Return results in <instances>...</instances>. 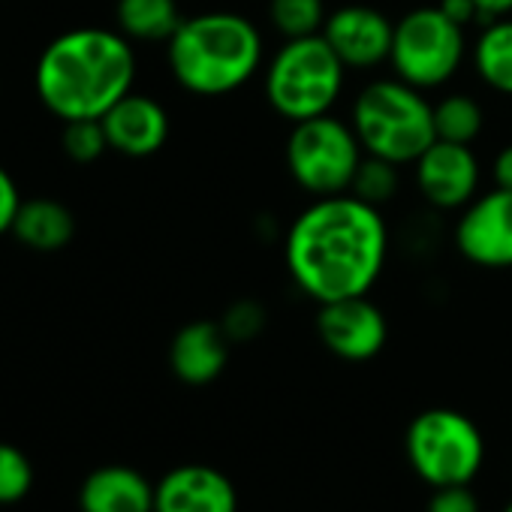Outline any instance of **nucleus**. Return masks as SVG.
Wrapping results in <instances>:
<instances>
[{
  "instance_id": "19",
  "label": "nucleus",
  "mask_w": 512,
  "mask_h": 512,
  "mask_svg": "<svg viewBox=\"0 0 512 512\" xmlns=\"http://www.w3.org/2000/svg\"><path fill=\"white\" fill-rule=\"evenodd\" d=\"M115 25L130 43H169L181 25L178 0H118Z\"/></svg>"
},
{
  "instance_id": "22",
  "label": "nucleus",
  "mask_w": 512,
  "mask_h": 512,
  "mask_svg": "<svg viewBox=\"0 0 512 512\" xmlns=\"http://www.w3.org/2000/svg\"><path fill=\"white\" fill-rule=\"evenodd\" d=\"M398 184H401V178H398V166L395 163L365 154V160H362V166H359V172L353 178L350 193L359 196L362 202L380 208V205H386L389 199L398 196Z\"/></svg>"
},
{
  "instance_id": "2",
  "label": "nucleus",
  "mask_w": 512,
  "mask_h": 512,
  "mask_svg": "<svg viewBox=\"0 0 512 512\" xmlns=\"http://www.w3.org/2000/svg\"><path fill=\"white\" fill-rule=\"evenodd\" d=\"M133 82V43L109 28H73L55 37L34 73L40 103L61 121L103 118L133 91Z\"/></svg>"
},
{
  "instance_id": "31",
  "label": "nucleus",
  "mask_w": 512,
  "mask_h": 512,
  "mask_svg": "<svg viewBox=\"0 0 512 512\" xmlns=\"http://www.w3.org/2000/svg\"><path fill=\"white\" fill-rule=\"evenodd\" d=\"M503 512H512V503H509V506H506V509H503Z\"/></svg>"
},
{
  "instance_id": "9",
  "label": "nucleus",
  "mask_w": 512,
  "mask_h": 512,
  "mask_svg": "<svg viewBox=\"0 0 512 512\" xmlns=\"http://www.w3.org/2000/svg\"><path fill=\"white\" fill-rule=\"evenodd\" d=\"M455 247L479 269H512V190L476 193L455 223Z\"/></svg>"
},
{
  "instance_id": "18",
  "label": "nucleus",
  "mask_w": 512,
  "mask_h": 512,
  "mask_svg": "<svg viewBox=\"0 0 512 512\" xmlns=\"http://www.w3.org/2000/svg\"><path fill=\"white\" fill-rule=\"evenodd\" d=\"M470 61L482 85L494 94L512 97V16L485 22L470 49Z\"/></svg>"
},
{
  "instance_id": "3",
  "label": "nucleus",
  "mask_w": 512,
  "mask_h": 512,
  "mask_svg": "<svg viewBox=\"0 0 512 512\" xmlns=\"http://www.w3.org/2000/svg\"><path fill=\"white\" fill-rule=\"evenodd\" d=\"M175 82L196 97H226L266 64V40L250 19L226 10L181 19L166 43Z\"/></svg>"
},
{
  "instance_id": "27",
  "label": "nucleus",
  "mask_w": 512,
  "mask_h": 512,
  "mask_svg": "<svg viewBox=\"0 0 512 512\" xmlns=\"http://www.w3.org/2000/svg\"><path fill=\"white\" fill-rule=\"evenodd\" d=\"M19 208H22L19 184H16V178L4 166H0V235L13 232V223H16Z\"/></svg>"
},
{
  "instance_id": "8",
  "label": "nucleus",
  "mask_w": 512,
  "mask_h": 512,
  "mask_svg": "<svg viewBox=\"0 0 512 512\" xmlns=\"http://www.w3.org/2000/svg\"><path fill=\"white\" fill-rule=\"evenodd\" d=\"M407 455L416 473L434 488L467 485L482 467L485 443L473 419L449 407H434L410 422Z\"/></svg>"
},
{
  "instance_id": "14",
  "label": "nucleus",
  "mask_w": 512,
  "mask_h": 512,
  "mask_svg": "<svg viewBox=\"0 0 512 512\" xmlns=\"http://www.w3.org/2000/svg\"><path fill=\"white\" fill-rule=\"evenodd\" d=\"M238 497L232 482L205 464L169 470L154 485V512H235Z\"/></svg>"
},
{
  "instance_id": "6",
  "label": "nucleus",
  "mask_w": 512,
  "mask_h": 512,
  "mask_svg": "<svg viewBox=\"0 0 512 512\" xmlns=\"http://www.w3.org/2000/svg\"><path fill=\"white\" fill-rule=\"evenodd\" d=\"M365 148L350 121L329 115L299 121L287 139V169L314 199L350 193Z\"/></svg>"
},
{
  "instance_id": "7",
  "label": "nucleus",
  "mask_w": 512,
  "mask_h": 512,
  "mask_svg": "<svg viewBox=\"0 0 512 512\" xmlns=\"http://www.w3.org/2000/svg\"><path fill=\"white\" fill-rule=\"evenodd\" d=\"M467 58L464 28L449 22L440 7H419L395 22L389 64L395 76L419 91L443 88Z\"/></svg>"
},
{
  "instance_id": "15",
  "label": "nucleus",
  "mask_w": 512,
  "mask_h": 512,
  "mask_svg": "<svg viewBox=\"0 0 512 512\" xmlns=\"http://www.w3.org/2000/svg\"><path fill=\"white\" fill-rule=\"evenodd\" d=\"M229 359V338L220 323L196 320L178 329L169 347V365L175 377L187 386H205L220 377Z\"/></svg>"
},
{
  "instance_id": "13",
  "label": "nucleus",
  "mask_w": 512,
  "mask_h": 512,
  "mask_svg": "<svg viewBox=\"0 0 512 512\" xmlns=\"http://www.w3.org/2000/svg\"><path fill=\"white\" fill-rule=\"evenodd\" d=\"M100 121L106 127L109 148L124 157H136V160L151 157L169 139V115L148 94L130 91Z\"/></svg>"
},
{
  "instance_id": "29",
  "label": "nucleus",
  "mask_w": 512,
  "mask_h": 512,
  "mask_svg": "<svg viewBox=\"0 0 512 512\" xmlns=\"http://www.w3.org/2000/svg\"><path fill=\"white\" fill-rule=\"evenodd\" d=\"M491 175H494V187L512 190V145L500 148V154L494 157Z\"/></svg>"
},
{
  "instance_id": "17",
  "label": "nucleus",
  "mask_w": 512,
  "mask_h": 512,
  "mask_svg": "<svg viewBox=\"0 0 512 512\" xmlns=\"http://www.w3.org/2000/svg\"><path fill=\"white\" fill-rule=\"evenodd\" d=\"M13 235L28 250L55 253V250H64L73 241L76 217L58 199H46V196L22 199V208H19L16 223H13Z\"/></svg>"
},
{
  "instance_id": "23",
  "label": "nucleus",
  "mask_w": 512,
  "mask_h": 512,
  "mask_svg": "<svg viewBox=\"0 0 512 512\" xmlns=\"http://www.w3.org/2000/svg\"><path fill=\"white\" fill-rule=\"evenodd\" d=\"M61 145L73 163H94L109 151V136H106V127L100 118L64 121Z\"/></svg>"
},
{
  "instance_id": "5",
  "label": "nucleus",
  "mask_w": 512,
  "mask_h": 512,
  "mask_svg": "<svg viewBox=\"0 0 512 512\" xmlns=\"http://www.w3.org/2000/svg\"><path fill=\"white\" fill-rule=\"evenodd\" d=\"M347 67L323 34L284 40L263 73L269 106L290 124L329 115L344 94Z\"/></svg>"
},
{
  "instance_id": "11",
  "label": "nucleus",
  "mask_w": 512,
  "mask_h": 512,
  "mask_svg": "<svg viewBox=\"0 0 512 512\" xmlns=\"http://www.w3.org/2000/svg\"><path fill=\"white\" fill-rule=\"evenodd\" d=\"M392 37L395 22L365 4L341 7L329 13L323 25V40L332 46L347 70H374L380 64H389Z\"/></svg>"
},
{
  "instance_id": "16",
  "label": "nucleus",
  "mask_w": 512,
  "mask_h": 512,
  "mask_svg": "<svg viewBox=\"0 0 512 512\" xmlns=\"http://www.w3.org/2000/svg\"><path fill=\"white\" fill-rule=\"evenodd\" d=\"M79 506L82 512H154V485L124 464L97 467L79 488Z\"/></svg>"
},
{
  "instance_id": "25",
  "label": "nucleus",
  "mask_w": 512,
  "mask_h": 512,
  "mask_svg": "<svg viewBox=\"0 0 512 512\" xmlns=\"http://www.w3.org/2000/svg\"><path fill=\"white\" fill-rule=\"evenodd\" d=\"M266 308L253 299H238L226 308V314L220 317V329L229 338V344H244L260 338L266 329Z\"/></svg>"
},
{
  "instance_id": "21",
  "label": "nucleus",
  "mask_w": 512,
  "mask_h": 512,
  "mask_svg": "<svg viewBox=\"0 0 512 512\" xmlns=\"http://www.w3.org/2000/svg\"><path fill=\"white\" fill-rule=\"evenodd\" d=\"M326 0H269V22L284 40L323 34Z\"/></svg>"
},
{
  "instance_id": "24",
  "label": "nucleus",
  "mask_w": 512,
  "mask_h": 512,
  "mask_svg": "<svg viewBox=\"0 0 512 512\" xmlns=\"http://www.w3.org/2000/svg\"><path fill=\"white\" fill-rule=\"evenodd\" d=\"M31 488L34 464L28 461V455L13 443H0V506L25 500Z\"/></svg>"
},
{
  "instance_id": "1",
  "label": "nucleus",
  "mask_w": 512,
  "mask_h": 512,
  "mask_svg": "<svg viewBox=\"0 0 512 512\" xmlns=\"http://www.w3.org/2000/svg\"><path fill=\"white\" fill-rule=\"evenodd\" d=\"M389 256L380 208L353 193L314 199L290 226L284 260L296 287L317 305L368 296Z\"/></svg>"
},
{
  "instance_id": "26",
  "label": "nucleus",
  "mask_w": 512,
  "mask_h": 512,
  "mask_svg": "<svg viewBox=\"0 0 512 512\" xmlns=\"http://www.w3.org/2000/svg\"><path fill=\"white\" fill-rule=\"evenodd\" d=\"M428 512H479V503L467 485H440L428 500Z\"/></svg>"
},
{
  "instance_id": "28",
  "label": "nucleus",
  "mask_w": 512,
  "mask_h": 512,
  "mask_svg": "<svg viewBox=\"0 0 512 512\" xmlns=\"http://www.w3.org/2000/svg\"><path fill=\"white\" fill-rule=\"evenodd\" d=\"M440 13L449 19V22H455L458 28H467V25H473V22H482V16H479V10H476V4L473 0H440Z\"/></svg>"
},
{
  "instance_id": "10",
  "label": "nucleus",
  "mask_w": 512,
  "mask_h": 512,
  "mask_svg": "<svg viewBox=\"0 0 512 512\" xmlns=\"http://www.w3.org/2000/svg\"><path fill=\"white\" fill-rule=\"evenodd\" d=\"M317 335L338 359L368 362L383 350L389 326L383 311L368 296H350L320 305Z\"/></svg>"
},
{
  "instance_id": "30",
  "label": "nucleus",
  "mask_w": 512,
  "mask_h": 512,
  "mask_svg": "<svg viewBox=\"0 0 512 512\" xmlns=\"http://www.w3.org/2000/svg\"><path fill=\"white\" fill-rule=\"evenodd\" d=\"M482 22H494L503 16H512V0H473Z\"/></svg>"
},
{
  "instance_id": "20",
  "label": "nucleus",
  "mask_w": 512,
  "mask_h": 512,
  "mask_svg": "<svg viewBox=\"0 0 512 512\" xmlns=\"http://www.w3.org/2000/svg\"><path fill=\"white\" fill-rule=\"evenodd\" d=\"M485 115L470 94H446L434 103V130L443 142L470 145L482 133Z\"/></svg>"
},
{
  "instance_id": "4",
  "label": "nucleus",
  "mask_w": 512,
  "mask_h": 512,
  "mask_svg": "<svg viewBox=\"0 0 512 512\" xmlns=\"http://www.w3.org/2000/svg\"><path fill=\"white\" fill-rule=\"evenodd\" d=\"M350 124L365 154L395 166L416 163L437 142L434 103L398 76L365 85L353 100Z\"/></svg>"
},
{
  "instance_id": "12",
  "label": "nucleus",
  "mask_w": 512,
  "mask_h": 512,
  "mask_svg": "<svg viewBox=\"0 0 512 512\" xmlns=\"http://www.w3.org/2000/svg\"><path fill=\"white\" fill-rule=\"evenodd\" d=\"M413 166L419 193L440 211H458L479 193L482 172L470 145L437 139Z\"/></svg>"
}]
</instances>
